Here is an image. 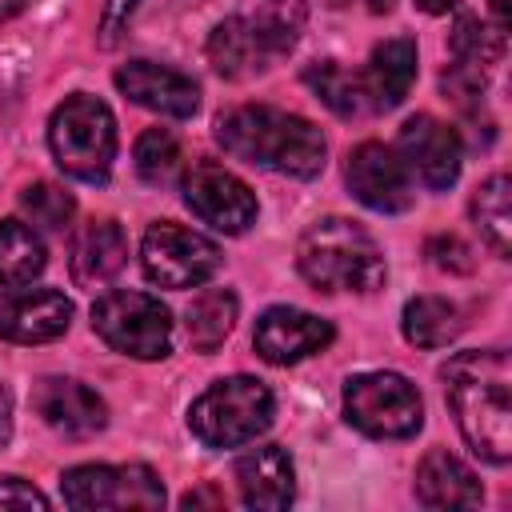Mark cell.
Instances as JSON below:
<instances>
[{"mask_svg": "<svg viewBox=\"0 0 512 512\" xmlns=\"http://www.w3.org/2000/svg\"><path fill=\"white\" fill-rule=\"evenodd\" d=\"M444 396L448 408L472 444L476 456L488 464H508L512 456V364L504 348H472L456 352L444 368Z\"/></svg>", "mask_w": 512, "mask_h": 512, "instance_id": "cell-1", "label": "cell"}, {"mask_svg": "<svg viewBox=\"0 0 512 512\" xmlns=\"http://www.w3.org/2000/svg\"><path fill=\"white\" fill-rule=\"evenodd\" d=\"M216 140L228 156L296 180H312L328 156V144L312 120L272 104L228 108L216 120Z\"/></svg>", "mask_w": 512, "mask_h": 512, "instance_id": "cell-2", "label": "cell"}, {"mask_svg": "<svg viewBox=\"0 0 512 512\" xmlns=\"http://www.w3.org/2000/svg\"><path fill=\"white\" fill-rule=\"evenodd\" d=\"M296 268L320 292H376L384 284V256L376 240L344 216H324L304 228Z\"/></svg>", "mask_w": 512, "mask_h": 512, "instance_id": "cell-3", "label": "cell"}, {"mask_svg": "<svg viewBox=\"0 0 512 512\" xmlns=\"http://www.w3.org/2000/svg\"><path fill=\"white\" fill-rule=\"evenodd\" d=\"M48 144L68 176L84 184H104L116 160V116L104 100L76 92L52 112Z\"/></svg>", "mask_w": 512, "mask_h": 512, "instance_id": "cell-4", "label": "cell"}, {"mask_svg": "<svg viewBox=\"0 0 512 512\" xmlns=\"http://www.w3.org/2000/svg\"><path fill=\"white\" fill-rule=\"evenodd\" d=\"M272 424V392L256 376H228L188 408V428L204 448H240Z\"/></svg>", "mask_w": 512, "mask_h": 512, "instance_id": "cell-5", "label": "cell"}, {"mask_svg": "<svg viewBox=\"0 0 512 512\" xmlns=\"http://www.w3.org/2000/svg\"><path fill=\"white\" fill-rule=\"evenodd\" d=\"M92 332L132 360H164L172 352V316L148 292H104L92 304Z\"/></svg>", "mask_w": 512, "mask_h": 512, "instance_id": "cell-6", "label": "cell"}, {"mask_svg": "<svg viewBox=\"0 0 512 512\" xmlns=\"http://www.w3.org/2000/svg\"><path fill=\"white\" fill-rule=\"evenodd\" d=\"M344 416L372 440H408L424 424V400L400 372H360L344 384Z\"/></svg>", "mask_w": 512, "mask_h": 512, "instance_id": "cell-7", "label": "cell"}, {"mask_svg": "<svg viewBox=\"0 0 512 512\" xmlns=\"http://www.w3.org/2000/svg\"><path fill=\"white\" fill-rule=\"evenodd\" d=\"M60 496L76 512H148L164 504V484L148 464H76L60 476Z\"/></svg>", "mask_w": 512, "mask_h": 512, "instance_id": "cell-8", "label": "cell"}, {"mask_svg": "<svg viewBox=\"0 0 512 512\" xmlns=\"http://www.w3.org/2000/svg\"><path fill=\"white\" fill-rule=\"evenodd\" d=\"M140 264H144V276L160 288H196L220 268V248L204 232L160 220L144 232Z\"/></svg>", "mask_w": 512, "mask_h": 512, "instance_id": "cell-9", "label": "cell"}, {"mask_svg": "<svg viewBox=\"0 0 512 512\" xmlns=\"http://www.w3.org/2000/svg\"><path fill=\"white\" fill-rule=\"evenodd\" d=\"M184 204L204 224H212L216 232H228V236L244 232L256 220L252 188L236 172L216 164V160H200V164L188 168V176H184Z\"/></svg>", "mask_w": 512, "mask_h": 512, "instance_id": "cell-10", "label": "cell"}, {"mask_svg": "<svg viewBox=\"0 0 512 512\" xmlns=\"http://www.w3.org/2000/svg\"><path fill=\"white\" fill-rule=\"evenodd\" d=\"M344 176H348L352 196H356L364 208H372V212L392 216V212L412 208V172L404 168L400 152L388 148V144H380V140L356 144V148L348 152Z\"/></svg>", "mask_w": 512, "mask_h": 512, "instance_id": "cell-11", "label": "cell"}, {"mask_svg": "<svg viewBox=\"0 0 512 512\" xmlns=\"http://www.w3.org/2000/svg\"><path fill=\"white\" fill-rule=\"evenodd\" d=\"M396 152L404 160V168L432 192H444L448 184H456L460 176V156H464V144L456 136V128H448L444 120L420 112V116H408L400 136H396Z\"/></svg>", "mask_w": 512, "mask_h": 512, "instance_id": "cell-12", "label": "cell"}, {"mask_svg": "<svg viewBox=\"0 0 512 512\" xmlns=\"http://www.w3.org/2000/svg\"><path fill=\"white\" fill-rule=\"evenodd\" d=\"M72 324V300L56 288H4L0 292V336L12 344H48Z\"/></svg>", "mask_w": 512, "mask_h": 512, "instance_id": "cell-13", "label": "cell"}, {"mask_svg": "<svg viewBox=\"0 0 512 512\" xmlns=\"http://www.w3.org/2000/svg\"><path fill=\"white\" fill-rule=\"evenodd\" d=\"M332 324L324 316H312L304 308H288V304H276L268 308L260 320H256V332H252V344L256 352L268 360V364H296L320 348L332 344Z\"/></svg>", "mask_w": 512, "mask_h": 512, "instance_id": "cell-14", "label": "cell"}, {"mask_svg": "<svg viewBox=\"0 0 512 512\" xmlns=\"http://www.w3.org/2000/svg\"><path fill=\"white\" fill-rule=\"evenodd\" d=\"M116 88L136 100L140 108H152L160 116H192L196 104H200V88L192 76L176 72V68H164L156 60H128L116 68Z\"/></svg>", "mask_w": 512, "mask_h": 512, "instance_id": "cell-15", "label": "cell"}, {"mask_svg": "<svg viewBox=\"0 0 512 512\" xmlns=\"http://www.w3.org/2000/svg\"><path fill=\"white\" fill-rule=\"evenodd\" d=\"M32 404H36L40 420H44L52 432L72 436V440L96 436V432L108 424L104 400H100L88 384L68 380V376H48V380H40L36 392H32Z\"/></svg>", "mask_w": 512, "mask_h": 512, "instance_id": "cell-16", "label": "cell"}, {"mask_svg": "<svg viewBox=\"0 0 512 512\" xmlns=\"http://www.w3.org/2000/svg\"><path fill=\"white\" fill-rule=\"evenodd\" d=\"M208 60L220 76L228 80H248L256 72H268L276 60H284L268 36L260 32V24L252 16H228L212 28L208 36Z\"/></svg>", "mask_w": 512, "mask_h": 512, "instance_id": "cell-17", "label": "cell"}, {"mask_svg": "<svg viewBox=\"0 0 512 512\" xmlns=\"http://www.w3.org/2000/svg\"><path fill=\"white\" fill-rule=\"evenodd\" d=\"M236 488H240V500L248 508H260V512H280L292 504L296 496V468H292V456L280 448V444H260V448H248L240 460H236Z\"/></svg>", "mask_w": 512, "mask_h": 512, "instance_id": "cell-18", "label": "cell"}, {"mask_svg": "<svg viewBox=\"0 0 512 512\" xmlns=\"http://www.w3.org/2000/svg\"><path fill=\"white\" fill-rule=\"evenodd\" d=\"M124 260H128L124 228L116 220H88L72 240L68 268L80 288H100L124 268Z\"/></svg>", "mask_w": 512, "mask_h": 512, "instance_id": "cell-19", "label": "cell"}, {"mask_svg": "<svg viewBox=\"0 0 512 512\" xmlns=\"http://www.w3.org/2000/svg\"><path fill=\"white\" fill-rule=\"evenodd\" d=\"M416 500L424 508H480L484 488L464 460L432 448L416 468Z\"/></svg>", "mask_w": 512, "mask_h": 512, "instance_id": "cell-20", "label": "cell"}, {"mask_svg": "<svg viewBox=\"0 0 512 512\" xmlns=\"http://www.w3.org/2000/svg\"><path fill=\"white\" fill-rule=\"evenodd\" d=\"M360 80H364V92H368L372 112L396 108L408 96L412 80H416V40L392 36V40L376 44L372 56H368V64H364V72H360Z\"/></svg>", "mask_w": 512, "mask_h": 512, "instance_id": "cell-21", "label": "cell"}, {"mask_svg": "<svg viewBox=\"0 0 512 512\" xmlns=\"http://www.w3.org/2000/svg\"><path fill=\"white\" fill-rule=\"evenodd\" d=\"M236 312H240V304L228 288H204L184 312V328H188L192 348L196 352H216L224 344V336L232 332Z\"/></svg>", "mask_w": 512, "mask_h": 512, "instance_id": "cell-22", "label": "cell"}, {"mask_svg": "<svg viewBox=\"0 0 512 512\" xmlns=\"http://www.w3.org/2000/svg\"><path fill=\"white\" fill-rule=\"evenodd\" d=\"M400 324H404V340L416 344V348H444L464 328L460 308L452 300H444V296H416V300H408Z\"/></svg>", "mask_w": 512, "mask_h": 512, "instance_id": "cell-23", "label": "cell"}, {"mask_svg": "<svg viewBox=\"0 0 512 512\" xmlns=\"http://www.w3.org/2000/svg\"><path fill=\"white\" fill-rule=\"evenodd\" d=\"M48 256L32 224L24 220H0V288L32 284L44 272Z\"/></svg>", "mask_w": 512, "mask_h": 512, "instance_id": "cell-24", "label": "cell"}, {"mask_svg": "<svg viewBox=\"0 0 512 512\" xmlns=\"http://www.w3.org/2000/svg\"><path fill=\"white\" fill-rule=\"evenodd\" d=\"M304 84H308L336 116H344V120H356V116H368V112H372L360 72H348V68H340L336 60L308 64V68H304Z\"/></svg>", "mask_w": 512, "mask_h": 512, "instance_id": "cell-25", "label": "cell"}, {"mask_svg": "<svg viewBox=\"0 0 512 512\" xmlns=\"http://www.w3.org/2000/svg\"><path fill=\"white\" fill-rule=\"evenodd\" d=\"M472 220H476V228H480V236H484V244L500 256V260H508L512 256V208H508V176L504 172H496V176H488L476 192H472Z\"/></svg>", "mask_w": 512, "mask_h": 512, "instance_id": "cell-26", "label": "cell"}, {"mask_svg": "<svg viewBox=\"0 0 512 512\" xmlns=\"http://www.w3.org/2000/svg\"><path fill=\"white\" fill-rule=\"evenodd\" d=\"M452 56L460 64H476V68H488L504 56V28L496 24H484L480 16H460L456 28H452V40H448Z\"/></svg>", "mask_w": 512, "mask_h": 512, "instance_id": "cell-27", "label": "cell"}, {"mask_svg": "<svg viewBox=\"0 0 512 512\" xmlns=\"http://www.w3.org/2000/svg\"><path fill=\"white\" fill-rule=\"evenodd\" d=\"M248 16L260 24V32L268 36V44L280 56H288L296 48L300 32H304L308 8H304V0H256V12H248Z\"/></svg>", "mask_w": 512, "mask_h": 512, "instance_id": "cell-28", "label": "cell"}, {"mask_svg": "<svg viewBox=\"0 0 512 512\" xmlns=\"http://www.w3.org/2000/svg\"><path fill=\"white\" fill-rule=\"evenodd\" d=\"M136 172H140V180H148L156 188L172 184L180 172V140L168 128H148L136 140Z\"/></svg>", "mask_w": 512, "mask_h": 512, "instance_id": "cell-29", "label": "cell"}, {"mask_svg": "<svg viewBox=\"0 0 512 512\" xmlns=\"http://www.w3.org/2000/svg\"><path fill=\"white\" fill-rule=\"evenodd\" d=\"M20 208H24V216H28L32 224H40V228H48V232H64L68 220H72V212H76V200H72V192H64L60 184L40 180V184H28V188H24Z\"/></svg>", "mask_w": 512, "mask_h": 512, "instance_id": "cell-30", "label": "cell"}, {"mask_svg": "<svg viewBox=\"0 0 512 512\" xmlns=\"http://www.w3.org/2000/svg\"><path fill=\"white\" fill-rule=\"evenodd\" d=\"M428 256H432V264L444 268V272H468V268H472V252H468L464 240H456V236H432V240H428Z\"/></svg>", "mask_w": 512, "mask_h": 512, "instance_id": "cell-31", "label": "cell"}, {"mask_svg": "<svg viewBox=\"0 0 512 512\" xmlns=\"http://www.w3.org/2000/svg\"><path fill=\"white\" fill-rule=\"evenodd\" d=\"M0 508H36V512H44L48 508V496L44 492H36L28 480H20V476H4L0 480Z\"/></svg>", "mask_w": 512, "mask_h": 512, "instance_id": "cell-32", "label": "cell"}, {"mask_svg": "<svg viewBox=\"0 0 512 512\" xmlns=\"http://www.w3.org/2000/svg\"><path fill=\"white\" fill-rule=\"evenodd\" d=\"M140 8V0H104V12H100V40L104 44H116V36L128 28L132 12Z\"/></svg>", "mask_w": 512, "mask_h": 512, "instance_id": "cell-33", "label": "cell"}, {"mask_svg": "<svg viewBox=\"0 0 512 512\" xmlns=\"http://www.w3.org/2000/svg\"><path fill=\"white\" fill-rule=\"evenodd\" d=\"M180 504H184V508H200V504H224V496H216L212 488H200V492H188Z\"/></svg>", "mask_w": 512, "mask_h": 512, "instance_id": "cell-34", "label": "cell"}, {"mask_svg": "<svg viewBox=\"0 0 512 512\" xmlns=\"http://www.w3.org/2000/svg\"><path fill=\"white\" fill-rule=\"evenodd\" d=\"M488 12H492V20H496V28H508V20H512L508 0H488Z\"/></svg>", "mask_w": 512, "mask_h": 512, "instance_id": "cell-35", "label": "cell"}, {"mask_svg": "<svg viewBox=\"0 0 512 512\" xmlns=\"http://www.w3.org/2000/svg\"><path fill=\"white\" fill-rule=\"evenodd\" d=\"M460 0H416V8L420 12H432V16H440V12H448V8H456Z\"/></svg>", "mask_w": 512, "mask_h": 512, "instance_id": "cell-36", "label": "cell"}, {"mask_svg": "<svg viewBox=\"0 0 512 512\" xmlns=\"http://www.w3.org/2000/svg\"><path fill=\"white\" fill-rule=\"evenodd\" d=\"M24 4H28V0H0V20L20 16V12H24Z\"/></svg>", "mask_w": 512, "mask_h": 512, "instance_id": "cell-37", "label": "cell"}, {"mask_svg": "<svg viewBox=\"0 0 512 512\" xmlns=\"http://www.w3.org/2000/svg\"><path fill=\"white\" fill-rule=\"evenodd\" d=\"M8 400H12V396H8V392H0V444L8 440Z\"/></svg>", "mask_w": 512, "mask_h": 512, "instance_id": "cell-38", "label": "cell"}, {"mask_svg": "<svg viewBox=\"0 0 512 512\" xmlns=\"http://www.w3.org/2000/svg\"><path fill=\"white\" fill-rule=\"evenodd\" d=\"M368 8H372V12H388V8H392V0H368Z\"/></svg>", "mask_w": 512, "mask_h": 512, "instance_id": "cell-39", "label": "cell"}]
</instances>
